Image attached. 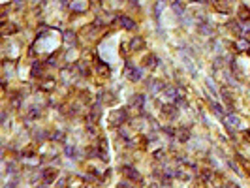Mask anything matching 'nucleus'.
I'll return each mask as SVG.
<instances>
[{
    "label": "nucleus",
    "instance_id": "obj_1",
    "mask_svg": "<svg viewBox=\"0 0 250 188\" xmlns=\"http://www.w3.org/2000/svg\"><path fill=\"white\" fill-rule=\"evenodd\" d=\"M122 173L128 177V179H132V181H139V173H137L136 169H132L130 165H124V168H122Z\"/></svg>",
    "mask_w": 250,
    "mask_h": 188
},
{
    "label": "nucleus",
    "instance_id": "obj_2",
    "mask_svg": "<svg viewBox=\"0 0 250 188\" xmlns=\"http://www.w3.org/2000/svg\"><path fill=\"white\" fill-rule=\"evenodd\" d=\"M162 88H164V83H162V81H149V90L153 92V94L160 92Z\"/></svg>",
    "mask_w": 250,
    "mask_h": 188
},
{
    "label": "nucleus",
    "instance_id": "obj_3",
    "mask_svg": "<svg viewBox=\"0 0 250 188\" xmlns=\"http://www.w3.org/2000/svg\"><path fill=\"white\" fill-rule=\"evenodd\" d=\"M126 119V109H121V111H115L113 113V124H118V122H122V120Z\"/></svg>",
    "mask_w": 250,
    "mask_h": 188
},
{
    "label": "nucleus",
    "instance_id": "obj_4",
    "mask_svg": "<svg viewBox=\"0 0 250 188\" xmlns=\"http://www.w3.org/2000/svg\"><path fill=\"white\" fill-rule=\"evenodd\" d=\"M55 171H53V169H47L45 173H43V183H45V184H51L53 181H55Z\"/></svg>",
    "mask_w": 250,
    "mask_h": 188
},
{
    "label": "nucleus",
    "instance_id": "obj_5",
    "mask_svg": "<svg viewBox=\"0 0 250 188\" xmlns=\"http://www.w3.org/2000/svg\"><path fill=\"white\" fill-rule=\"evenodd\" d=\"M121 25L124 27V28H128V30H132L134 27H136V23L130 17H121Z\"/></svg>",
    "mask_w": 250,
    "mask_h": 188
},
{
    "label": "nucleus",
    "instance_id": "obj_6",
    "mask_svg": "<svg viewBox=\"0 0 250 188\" xmlns=\"http://www.w3.org/2000/svg\"><path fill=\"white\" fill-rule=\"evenodd\" d=\"M166 96L169 98V100H177L179 90H177V88H173V87H167V88H166Z\"/></svg>",
    "mask_w": 250,
    "mask_h": 188
},
{
    "label": "nucleus",
    "instance_id": "obj_7",
    "mask_svg": "<svg viewBox=\"0 0 250 188\" xmlns=\"http://www.w3.org/2000/svg\"><path fill=\"white\" fill-rule=\"evenodd\" d=\"M179 132V139L181 141H186V139H190V132H188V128H181V130H177Z\"/></svg>",
    "mask_w": 250,
    "mask_h": 188
},
{
    "label": "nucleus",
    "instance_id": "obj_8",
    "mask_svg": "<svg viewBox=\"0 0 250 188\" xmlns=\"http://www.w3.org/2000/svg\"><path fill=\"white\" fill-rule=\"evenodd\" d=\"M173 9H175V13H179V15L184 13V6L179 2V0H173Z\"/></svg>",
    "mask_w": 250,
    "mask_h": 188
},
{
    "label": "nucleus",
    "instance_id": "obj_9",
    "mask_svg": "<svg viewBox=\"0 0 250 188\" xmlns=\"http://www.w3.org/2000/svg\"><path fill=\"white\" fill-rule=\"evenodd\" d=\"M64 40H66V43H68V45H72V43H73V40H75V34H73L72 30L64 32Z\"/></svg>",
    "mask_w": 250,
    "mask_h": 188
},
{
    "label": "nucleus",
    "instance_id": "obj_10",
    "mask_svg": "<svg viewBox=\"0 0 250 188\" xmlns=\"http://www.w3.org/2000/svg\"><path fill=\"white\" fill-rule=\"evenodd\" d=\"M211 107H213V111L218 115V117H224V111H222V107L216 104V102H211Z\"/></svg>",
    "mask_w": 250,
    "mask_h": 188
},
{
    "label": "nucleus",
    "instance_id": "obj_11",
    "mask_svg": "<svg viewBox=\"0 0 250 188\" xmlns=\"http://www.w3.org/2000/svg\"><path fill=\"white\" fill-rule=\"evenodd\" d=\"M226 120H227L230 124H233V126H241V120H239L235 115H230V117H226Z\"/></svg>",
    "mask_w": 250,
    "mask_h": 188
},
{
    "label": "nucleus",
    "instance_id": "obj_12",
    "mask_svg": "<svg viewBox=\"0 0 250 188\" xmlns=\"http://www.w3.org/2000/svg\"><path fill=\"white\" fill-rule=\"evenodd\" d=\"M130 79H132V81H139L141 79V70H132V72H130Z\"/></svg>",
    "mask_w": 250,
    "mask_h": 188
},
{
    "label": "nucleus",
    "instance_id": "obj_13",
    "mask_svg": "<svg viewBox=\"0 0 250 188\" xmlns=\"http://www.w3.org/2000/svg\"><path fill=\"white\" fill-rule=\"evenodd\" d=\"M218 8L222 13H230V2H218Z\"/></svg>",
    "mask_w": 250,
    "mask_h": 188
},
{
    "label": "nucleus",
    "instance_id": "obj_14",
    "mask_svg": "<svg viewBox=\"0 0 250 188\" xmlns=\"http://www.w3.org/2000/svg\"><path fill=\"white\" fill-rule=\"evenodd\" d=\"M199 32H201V34H211V32H213V28H209V25H199V28H198Z\"/></svg>",
    "mask_w": 250,
    "mask_h": 188
},
{
    "label": "nucleus",
    "instance_id": "obj_15",
    "mask_svg": "<svg viewBox=\"0 0 250 188\" xmlns=\"http://www.w3.org/2000/svg\"><path fill=\"white\" fill-rule=\"evenodd\" d=\"M141 41H143L141 38H136V40H132V49H141V47H143V43H141Z\"/></svg>",
    "mask_w": 250,
    "mask_h": 188
},
{
    "label": "nucleus",
    "instance_id": "obj_16",
    "mask_svg": "<svg viewBox=\"0 0 250 188\" xmlns=\"http://www.w3.org/2000/svg\"><path fill=\"white\" fill-rule=\"evenodd\" d=\"M156 62H158V59H156V57H153V55H150V57L147 59V62H145V64H147V66H150V68H153V66H156Z\"/></svg>",
    "mask_w": 250,
    "mask_h": 188
},
{
    "label": "nucleus",
    "instance_id": "obj_17",
    "mask_svg": "<svg viewBox=\"0 0 250 188\" xmlns=\"http://www.w3.org/2000/svg\"><path fill=\"white\" fill-rule=\"evenodd\" d=\"M66 154L70 158H73V156H77V149H73V147H66Z\"/></svg>",
    "mask_w": 250,
    "mask_h": 188
},
{
    "label": "nucleus",
    "instance_id": "obj_18",
    "mask_svg": "<svg viewBox=\"0 0 250 188\" xmlns=\"http://www.w3.org/2000/svg\"><path fill=\"white\" fill-rule=\"evenodd\" d=\"M38 115H40V109H36V107H32L30 111H28V117H30V119H38Z\"/></svg>",
    "mask_w": 250,
    "mask_h": 188
},
{
    "label": "nucleus",
    "instance_id": "obj_19",
    "mask_svg": "<svg viewBox=\"0 0 250 188\" xmlns=\"http://www.w3.org/2000/svg\"><path fill=\"white\" fill-rule=\"evenodd\" d=\"M40 68H41V64H40V62H34V66H32V73L40 75Z\"/></svg>",
    "mask_w": 250,
    "mask_h": 188
},
{
    "label": "nucleus",
    "instance_id": "obj_20",
    "mask_svg": "<svg viewBox=\"0 0 250 188\" xmlns=\"http://www.w3.org/2000/svg\"><path fill=\"white\" fill-rule=\"evenodd\" d=\"M164 113H167V115H171V119H173V115H175V107H171V105H167V107H164Z\"/></svg>",
    "mask_w": 250,
    "mask_h": 188
},
{
    "label": "nucleus",
    "instance_id": "obj_21",
    "mask_svg": "<svg viewBox=\"0 0 250 188\" xmlns=\"http://www.w3.org/2000/svg\"><path fill=\"white\" fill-rule=\"evenodd\" d=\"M134 105H141V104H143V96H141V94H137L136 98H134V102H132Z\"/></svg>",
    "mask_w": 250,
    "mask_h": 188
},
{
    "label": "nucleus",
    "instance_id": "obj_22",
    "mask_svg": "<svg viewBox=\"0 0 250 188\" xmlns=\"http://www.w3.org/2000/svg\"><path fill=\"white\" fill-rule=\"evenodd\" d=\"M51 137L55 139V141H60V139H64V134H62V132H55V134H53Z\"/></svg>",
    "mask_w": 250,
    "mask_h": 188
},
{
    "label": "nucleus",
    "instance_id": "obj_23",
    "mask_svg": "<svg viewBox=\"0 0 250 188\" xmlns=\"http://www.w3.org/2000/svg\"><path fill=\"white\" fill-rule=\"evenodd\" d=\"M250 47V43L246 41V40H241V41H239V49H248Z\"/></svg>",
    "mask_w": 250,
    "mask_h": 188
},
{
    "label": "nucleus",
    "instance_id": "obj_24",
    "mask_svg": "<svg viewBox=\"0 0 250 188\" xmlns=\"http://www.w3.org/2000/svg\"><path fill=\"white\" fill-rule=\"evenodd\" d=\"M162 8H164V2H158V4H156V17L160 15V9H162Z\"/></svg>",
    "mask_w": 250,
    "mask_h": 188
},
{
    "label": "nucleus",
    "instance_id": "obj_25",
    "mask_svg": "<svg viewBox=\"0 0 250 188\" xmlns=\"http://www.w3.org/2000/svg\"><path fill=\"white\" fill-rule=\"evenodd\" d=\"M209 179H211V173H209V171H205V173H203V181H205V183H209Z\"/></svg>",
    "mask_w": 250,
    "mask_h": 188
},
{
    "label": "nucleus",
    "instance_id": "obj_26",
    "mask_svg": "<svg viewBox=\"0 0 250 188\" xmlns=\"http://www.w3.org/2000/svg\"><path fill=\"white\" fill-rule=\"evenodd\" d=\"M175 102H177V105H179V107H184V105H186V102H184V100H181V98H177Z\"/></svg>",
    "mask_w": 250,
    "mask_h": 188
},
{
    "label": "nucleus",
    "instance_id": "obj_27",
    "mask_svg": "<svg viewBox=\"0 0 250 188\" xmlns=\"http://www.w3.org/2000/svg\"><path fill=\"white\" fill-rule=\"evenodd\" d=\"M166 134H167V136H173V134H175V130H173V128H169V126H167V128H166Z\"/></svg>",
    "mask_w": 250,
    "mask_h": 188
},
{
    "label": "nucleus",
    "instance_id": "obj_28",
    "mask_svg": "<svg viewBox=\"0 0 250 188\" xmlns=\"http://www.w3.org/2000/svg\"><path fill=\"white\" fill-rule=\"evenodd\" d=\"M73 8H77V9H83V8H85V4H83V2H77V4H73Z\"/></svg>",
    "mask_w": 250,
    "mask_h": 188
},
{
    "label": "nucleus",
    "instance_id": "obj_29",
    "mask_svg": "<svg viewBox=\"0 0 250 188\" xmlns=\"http://www.w3.org/2000/svg\"><path fill=\"white\" fill-rule=\"evenodd\" d=\"M130 2H132V4H136V6H137V0H130Z\"/></svg>",
    "mask_w": 250,
    "mask_h": 188
}]
</instances>
